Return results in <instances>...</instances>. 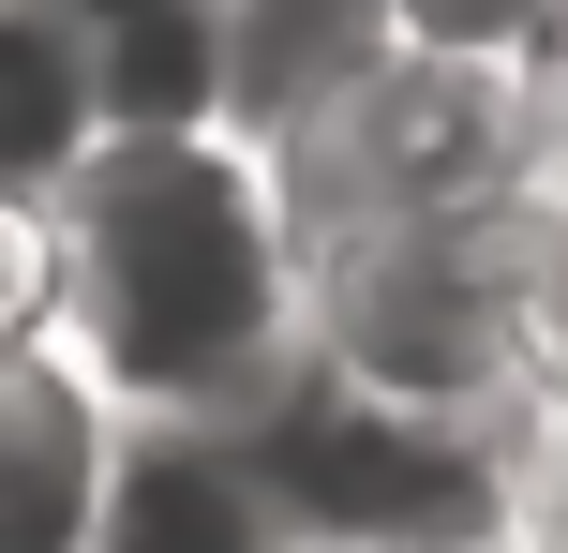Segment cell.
Wrapping results in <instances>:
<instances>
[{"mask_svg": "<svg viewBox=\"0 0 568 553\" xmlns=\"http://www.w3.org/2000/svg\"><path fill=\"white\" fill-rule=\"evenodd\" d=\"M389 45L449 60V75L539 90V75H568V0H389Z\"/></svg>", "mask_w": 568, "mask_h": 553, "instance_id": "7", "label": "cell"}, {"mask_svg": "<svg viewBox=\"0 0 568 553\" xmlns=\"http://www.w3.org/2000/svg\"><path fill=\"white\" fill-rule=\"evenodd\" d=\"M539 553H568V539H539Z\"/></svg>", "mask_w": 568, "mask_h": 553, "instance_id": "10", "label": "cell"}, {"mask_svg": "<svg viewBox=\"0 0 568 553\" xmlns=\"http://www.w3.org/2000/svg\"><path fill=\"white\" fill-rule=\"evenodd\" d=\"M60 225V359L120 419H255L300 375V239L270 150L240 135H105L45 195Z\"/></svg>", "mask_w": 568, "mask_h": 553, "instance_id": "1", "label": "cell"}, {"mask_svg": "<svg viewBox=\"0 0 568 553\" xmlns=\"http://www.w3.org/2000/svg\"><path fill=\"white\" fill-rule=\"evenodd\" d=\"M225 434L284 553H524L539 539V434L524 419L404 404V389L300 359Z\"/></svg>", "mask_w": 568, "mask_h": 553, "instance_id": "2", "label": "cell"}, {"mask_svg": "<svg viewBox=\"0 0 568 553\" xmlns=\"http://www.w3.org/2000/svg\"><path fill=\"white\" fill-rule=\"evenodd\" d=\"M210 60H225V135L270 150L389 60V0H210Z\"/></svg>", "mask_w": 568, "mask_h": 553, "instance_id": "5", "label": "cell"}, {"mask_svg": "<svg viewBox=\"0 0 568 553\" xmlns=\"http://www.w3.org/2000/svg\"><path fill=\"white\" fill-rule=\"evenodd\" d=\"M60 345V225L45 195H0V359H45Z\"/></svg>", "mask_w": 568, "mask_h": 553, "instance_id": "8", "label": "cell"}, {"mask_svg": "<svg viewBox=\"0 0 568 553\" xmlns=\"http://www.w3.org/2000/svg\"><path fill=\"white\" fill-rule=\"evenodd\" d=\"M90 553H284V539H270L255 479H240V434H210V419H120Z\"/></svg>", "mask_w": 568, "mask_h": 553, "instance_id": "4", "label": "cell"}, {"mask_svg": "<svg viewBox=\"0 0 568 553\" xmlns=\"http://www.w3.org/2000/svg\"><path fill=\"white\" fill-rule=\"evenodd\" d=\"M45 16H75V30H135V16H210V0H45Z\"/></svg>", "mask_w": 568, "mask_h": 553, "instance_id": "9", "label": "cell"}, {"mask_svg": "<svg viewBox=\"0 0 568 553\" xmlns=\"http://www.w3.org/2000/svg\"><path fill=\"white\" fill-rule=\"evenodd\" d=\"M120 464V404L75 375V359H0V553H90V509H105Z\"/></svg>", "mask_w": 568, "mask_h": 553, "instance_id": "3", "label": "cell"}, {"mask_svg": "<svg viewBox=\"0 0 568 553\" xmlns=\"http://www.w3.org/2000/svg\"><path fill=\"white\" fill-rule=\"evenodd\" d=\"M105 150V90H90V30L45 0H0V195H60Z\"/></svg>", "mask_w": 568, "mask_h": 553, "instance_id": "6", "label": "cell"}]
</instances>
